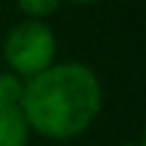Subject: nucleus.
<instances>
[{
	"instance_id": "1",
	"label": "nucleus",
	"mask_w": 146,
	"mask_h": 146,
	"mask_svg": "<svg viewBox=\"0 0 146 146\" xmlns=\"http://www.w3.org/2000/svg\"><path fill=\"white\" fill-rule=\"evenodd\" d=\"M19 108L38 135L68 141L98 119L103 108V84L87 62H54L25 78Z\"/></svg>"
},
{
	"instance_id": "2",
	"label": "nucleus",
	"mask_w": 146,
	"mask_h": 146,
	"mask_svg": "<svg viewBox=\"0 0 146 146\" xmlns=\"http://www.w3.org/2000/svg\"><path fill=\"white\" fill-rule=\"evenodd\" d=\"M3 57L8 70L22 78L46 70L49 65H54L57 57V35L52 25H46L43 19L16 22L3 38Z\"/></svg>"
},
{
	"instance_id": "3",
	"label": "nucleus",
	"mask_w": 146,
	"mask_h": 146,
	"mask_svg": "<svg viewBox=\"0 0 146 146\" xmlns=\"http://www.w3.org/2000/svg\"><path fill=\"white\" fill-rule=\"evenodd\" d=\"M30 133L33 130L19 106L0 103V146H27Z\"/></svg>"
},
{
	"instance_id": "4",
	"label": "nucleus",
	"mask_w": 146,
	"mask_h": 146,
	"mask_svg": "<svg viewBox=\"0 0 146 146\" xmlns=\"http://www.w3.org/2000/svg\"><path fill=\"white\" fill-rule=\"evenodd\" d=\"M22 92H25V78L22 76H16L14 70H3L0 73V103L19 106Z\"/></svg>"
},
{
	"instance_id": "5",
	"label": "nucleus",
	"mask_w": 146,
	"mask_h": 146,
	"mask_svg": "<svg viewBox=\"0 0 146 146\" xmlns=\"http://www.w3.org/2000/svg\"><path fill=\"white\" fill-rule=\"evenodd\" d=\"M16 5H19V11L27 19H43L46 22V16H52L60 8V0H16Z\"/></svg>"
},
{
	"instance_id": "6",
	"label": "nucleus",
	"mask_w": 146,
	"mask_h": 146,
	"mask_svg": "<svg viewBox=\"0 0 146 146\" xmlns=\"http://www.w3.org/2000/svg\"><path fill=\"white\" fill-rule=\"evenodd\" d=\"M116 146H141L138 141H125V143H116Z\"/></svg>"
},
{
	"instance_id": "7",
	"label": "nucleus",
	"mask_w": 146,
	"mask_h": 146,
	"mask_svg": "<svg viewBox=\"0 0 146 146\" xmlns=\"http://www.w3.org/2000/svg\"><path fill=\"white\" fill-rule=\"evenodd\" d=\"M73 3H95V0H73Z\"/></svg>"
}]
</instances>
